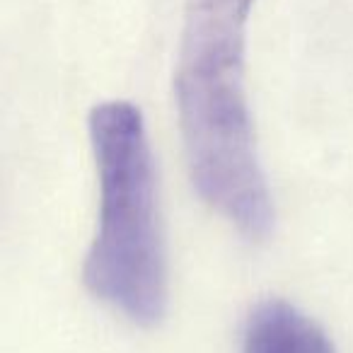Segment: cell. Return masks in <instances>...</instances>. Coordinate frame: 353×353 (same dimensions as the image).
<instances>
[{
  "instance_id": "6da1fadb",
  "label": "cell",
  "mask_w": 353,
  "mask_h": 353,
  "mask_svg": "<svg viewBox=\"0 0 353 353\" xmlns=\"http://www.w3.org/2000/svg\"><path fill=\"white\" fill-rule=\"evenodd\" d=\"M254 0H187L174 102L189 179L247 242H266L276 208L247 97V22Z\"/></svg>"
},
{
  "instance_id": "7a4b0ae2",
  "label": "cell",
  "mask_w": 353,
  "mask_h": 353,
  "mask_svg": "<svg viewBox=\"0 0 353 353\" xmlns=\"http://www.w3.org/2000/svg\"><path fill=\"white\" fill-rule=\"evenodd\" d=\"M88 128L99 213L83 283L94 300L150 329L167 314L170 274L145 119L133 102L112 99L92 107Z\"/></svg>"
},
{
  "instance_id": "3957f363",
  "label": "cell",
  "mask_w": 353,
  "mask_h": 353,
  "mask_svg": "<svg viewBox=\"0 0 353 353\" xmlns=\"http://www.w3.org/2000/svg\"><path fill=\"white\" fill-rule=\"evenodd\" d=\"M240 353H336V346L329 334L293 303L266 298L247 312Z\"/></svg>"
}]
</instances>
